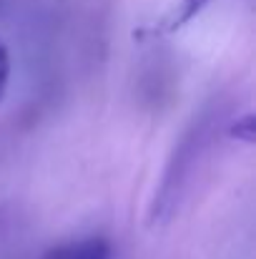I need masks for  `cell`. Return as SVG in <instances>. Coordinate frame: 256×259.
<instances>
[{"label":"cell","instance_id":"7a4b0ae2","mask_svg":"<svg viewBox=\"0 0 256 259\" xmlns=\"http://www.w3.org/2000/svg\"><path fill=\"white\" fill-rule=\"evenodd\" d=\"M209 5V0H176L166 10L159 30L161 33H173V30H181L186 23H191L203 8Z\"/></svg>","mask_w":256,"mask_h":259},{"label":"cell","instance_id":"6da1fadb","mask_svg":"<svg viewBox=\"0 0 256 259\" xmlns=\"http://www.w3.org/2000/svg\"><path fill=\"white\" fill-rule=\"evenodd\" d=\"M40 259H111V244L103 237H88L48 249Z\"/></svg>","mask_w":256,"mask_h":259},{"label":"cell","instance_id":"277c9868","mask_svg":"<svg viewBox=\"0 0 256 259\" xmlns=\"http://www.w3.org/2000/svg\"><path fill=\"white\" fill-rule=\"evenodd\" d=\"M8 81H10V56H8V48L0 43V103L5 98Z\"/></svg>","mask_w":256,"mask_h":259},{"label":"cell","instance_id":"3957f363","mask_svg":"<svg viewBox=\"0 0 256 259\" xmlns=\"http://www.w3.org/2000/svg\"><path fill=\"white\" fill-rule=\"evenodd\" d=\"M229 136L236 139V141H244V144H256V116L254 113H244L239 116L231 126H229Z\"/></svg>","mask_w":256,"mask_h":259}]
</instances>
